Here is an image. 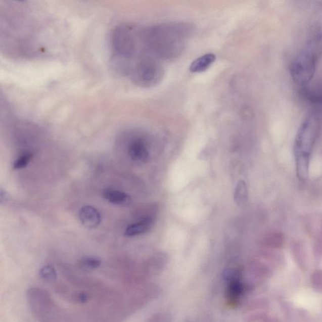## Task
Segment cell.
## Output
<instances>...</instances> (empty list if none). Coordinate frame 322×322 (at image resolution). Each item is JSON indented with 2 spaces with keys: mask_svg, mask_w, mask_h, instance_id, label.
<instances>
[{
  "mask_svg": "<svg viewBox=\"0 0 322 322\" xmlns=\"http://www.w3.org/2000/svg\"><path fill=\"white\" fill-rule=\"evenodd\" d=\"M193 32L194 27L189 23L167 22L142 28L141 37L149 55L173 60L183 53L187 40Z\"/></svg>",
  "mask_w": 322,
  "mask_h": 322,
  "instance_id": "obj_1",
  "label": "cell"
},
{
  "mask_svg": "<svg viewBox=\"0 0 322 322\" xmlns=\"http://www.w3.org/2000/svg\"><path fill=\"white\" fill-rule=\"evenodd\" d=\"M165 71L162 64L153 56H146L136 61L126 74L136 86L152 87L163 80Z\"/></svg>",
  "mask_w": 322,
  "mask_h": 322,
  "instance_id": "obj_2",
  "label": "cell"
},
{
  "mask_svg": "<svg viewBox=\"0 0 322 322\" xmlns=\"http://www.w3.org/2000/svg\"><path fill=\"white\" fill-rule=\"evenodd\" d=\"M320 122L315 114L309 115L299 128L295 141L294 151L296 158L310 159L311 151L320 130Z\"/></svg>",
  "mask_w": 322,
  "mask_h": 322,
  "instance_id": "obj_3",
  "label": "cell"
},
{
  "mask_svg": "<svg viewBox=\"0 0 322 322\" xmlns=\"http://www.w3.org/2000/svg\"><path fill=\"white\" fill-rule=\"evenodd\" d=\"M27 300L31 311L38 320L48 322L57 317L58 311L55 303L45 290L38 288H30L27 292Z\"/></svg>",
  "mask_w": 322,
  "mask_h": 322,
  "instance_id": "obj_4",
  "label": "cell"
},
{
  "mask_svg": "<svg viewBox=\"0 0 322 322\" xmlns=\"http://www.w3.org/2000/svg\"><path fill=\"white\" fill-rule=\"evenodd\" d=\"M316 45L311 43L293 61L291 72L295 81L305 84L310 81L316 68Z\"/></svg>",
  "mask_w": 322,
  "mask_h": 322,
  "instance_id": "obj_5",
  "label": "cell"
},
{
  "mask_svg": "<svg viewBox=\"0 0 322 322\" xmlns=\"http://www.w3.org/2000/svg\"><path fill=\"white\" fill-rule=\"evenodd\" d=\"M130 158L135 162H144L149 158V151L146 139L142 135H133L128 144Z\"/></svg>",
  "mask_w": 322,
  "mask_h": 322,
  "instance_id": "obj_6",
  "label": "cell"
},
{
  "mask_svg": "<svg viewBox=\"0 0 322 322\" xmlns=\"http://www.w3.org/2000/svg\"><path fill=\"white\" fill-rule=\"evenodd\" d=\"M79 217L82 225L89 229L98 227L102 221V215L99 211L92 206L82 207L79 211Z\"/></svg>",
  "mask_w": 322,
  "mask_h": 322,
  "instance_id": "obj_7",
  "label": "cell"
},
{
  "mask_svg": "<svg viewBox=\"0 0 322 322\" xmlns=\"http://www.w3.org/2000/svg\"><path fill=\"white\" fill-rule=\"evenodd\" d=\"M154 225L153 218H144L135 223L131 224L125 229V235L127 237H134L148 233Z\"/></svg>",
  "mask_w": 322,
  "mask_h": 322,
  "instance_id": "obj_8",
  "label": "cell"
},
{
  "mask_svg": "<svg viewBox=\"0 0 322 322\" xmlns=\"http://www.w3.org/2000/svg\"><path fill=\"white\" fill-rule=\"evenodd\" d=\"M216 60V56L212 53L204 54L196 59L190 66V71L193 73H200L207 70Z\"/></svg>",
  "mask_w": 322,
  "mask_h": 322,
  "instance_id": "obj_9",
  "label": "cell"
},
{
  "mask_svg": "<svg viewBox=\"0 0 322 322\" xmlns=\"http://www.w3.org/2000/svg\"><path fill=\"white\" fill-rule=\"evenodd\" d=\"M104 197L113 204L127 207L130 204L131 198L127 193L119 190L113 189L105 190L104 192Z\"/></svg>",
  "mask_w": 322,
  "mask_h": 322,
  "instance_id": "obj_10",
  "label": "cell"
},
{
  "mask_svg": "<svg viewBox=\"0 0 322 322\" xmlns=\"http://www.w3.org/2000/svg\"><path fill=\"white\" fill-rule=\"evenodd\" d=\"M292 254L296 264L301 269H305L306 267V252L303 246L300 242H294L292 244Z\"/></svg>",
  "mask_w": 322,
  "mask_h": 322,
  "instance_id": "obj_11",
  "label": "cell"
},
{
  "mask_svg": "<svg viewBox=\"0 0 322 322\" xmlns=\"http://www.w3.org/2000/svg\"><path fill=\"white\" fill-rule=\"evenodd\" d=\"M248 198V191L246 182L240 180L237 185L234 198L236 203L239 206L244 205L246 203Z\"/></svg>",
  "mask_w": 322,
  "mask_h": 322,
  "instance_id": "obj_12",
  "label": "cell"
},
{
  "mask_svg": "<svg viewBox=\"0 0 322 322\" xmlns=\"http://www.w3.org/2000/svg\"><path fill=\"white\" fill-rule=\"evenodd\" d=\"M102 260L99 257L86 256L82 257L78 261V266L83 270H94L101 266Z\"/></svg>",
  "mask_w": 322,
  "mask_h": 322,
  "instance_id": "obj_13",
  "label": "cell"
},
{
  "mask_svg": "<svg viewBox=\"0 0 322 322\" xmlns=\"http://www.w3.org/2000/svg\"><path fill=\"white\" fill-rule=\"evenodd\" d=\"M285 242V236L282 233L270 234L266 239L267 246L274 249L282 248L284 246Z\"/></svg>",
  "mask_w": 322,
  "mask_h": 322,
  "instance_id": "obj_14",
  "label": "cell"
},
{
  "mask_svg": "<svg viewBox=\"0 0 322 322\" xmlns=\"http://www.w3.org/2000/svg\"><path fill=\"white\" fill-rule=\"evenodd\" d=\"M38 274L41 279L47 282H54L58 277L55 268L50 264L43 266L40 269Z\"/></svg>",
  "mask_w": 322,
  "mask_h": 322,
  "instance_id": "obj_15",
  "label": "cell"
},
{
  "mask_svg": "<svg viewBox=\"0 0 322 322\" xmlns=\"http://www.w3.org/2000/svg\"><path fill=\"white\" fill-rule=\"evenodd\" d=\"M33 158V154L30 151L22 152L14 163V168L15 169H20L27 167V165L32 160Z\"/></svg>",
  "mask_w": 322,
  "mask_h": 322,
  "instance_id": "obj_16",
  "label": "cell"
},
{
  "mask_svg": "<svg viewBox=\"0 0 322 322\" xmlns=\"http://www.w3.org/2000/svg\"><path fill=\"white\" fill-rule=\"evenodd\" d=\"M311 283L316 292L322 293V270H316L311 275Z\"/></svg>",
  "mask_w": 322,
  "mask_h": 322,
  "instance_id": "obj_17",
  "label": "cell"
},
{
  "mask_svg": "<svg viewBox=\"0 0 322 322\" xmlns=\"http://www.w3.org/2000/svg\"><path fill=\"white\" fill-rule=\"evenodd\" d=\"M314 253L316 259H320L322 257V238H319L316 240L314 247Z\"/></svg>",
  "mask_w": 322,
  "mask_h": 322,
  "instance_id": "obj_18",
  "label": "cell"
},
{
  "mask_svg": "<svg viewBox=\"0 0 322 322\" xmlns=\"http://www.w3.org/2000/svg\"><path fill=\"white\" fill-rule=\"evenodd\" d=\"M9 200V195L3 189L0 191V202L1 203L7 202Z\"/></svg>",
  "mask_w": 322,
  "mask_h": 322,
  "instance_id": "obj_19",
  "label": "cell"
},
{
  "mask_svg": "<svg viewBox=\"0 0 322 322\" xmlns=\"http://www.w3.org/2000/svg\"><path fill=\"white\" fill-rule=\"evenodd\" d=\"M321 228H322V220H321Z\"/></svg>",
  "mask_w": 322,
  "mask_h": 322,
  "instance_id": "obj_20",
  "label": "cell"
}]
</instances>
